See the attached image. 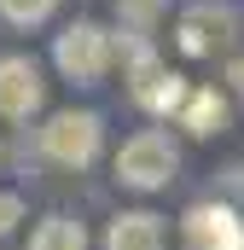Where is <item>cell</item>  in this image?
Returning <instances> with one entry per match:
<instances>
[{"mask_svg": "<svg viewBox=\"0 0 244 250\" xmlns=\"http://www.w3.org/2000/svg\"><path fill=\"white\" fill-rule=\"evenodd\" d=\"M122 53H128V93H134V105L151 111V117H175L186 105V76H175L140 35H128Z\"/></svg>", "mask_w": 244, "mask_h": 250, "instance_id": "6da1fadb", "label": "cell"}, {"mask_svg": "<svg viewBox=\"0 0 244 250\" xmlns=\"http://www.w3.org/2000/svg\"><path fill=\"white\" fill-rule=\"evenodd\" d=\"M111 59H117V35H111L105 23H93V18L70 23L59 41H53V64H59V76H64V82H76V87H93V82H105Z\"/></svg>", "mask_w": 244, "mask_h": 250, "instance_id": "7a4b0ae2", "label": "cell"}, {"mask_svg": "<svg viewBox=\"0 0 244 250\" xmlns=\"http://www.w3.org/2000/svg\"><path fill=\"white\" fill-rule=\"evenodd\" d=\"M105 151V117L99 111H53L41 128V157L59 169H87Z\"/></svg>", "mask_w": 244, "mask_h": 250, "instance_id": "3957f363", "label": "cell"}, {"mask_svg": "<svg viewBox=\"0 0 244 250\" xmlns=\"http://www.w3.org/2000/svg\"><path fill=\"white\" fill-rule=\"evenodd\" d=\"M175 169H181V151H175V140L157 134V128L122 140V151H117V181L128 192H163L175 181Z\"/></svg>", "mask_w": 244, "mask_h": 250, "instance_id": "277c9868", "label": "cell"}, {"mask_svg": "<svg viewBox=\"0 0 244 250\" xmlns=\"http://www.w3.org/2000/svg\"><path fill=\"white\" fill-rule=\"evenodd\" d=\"M41 99H47L41 64L29 59V53H6L0 59V117L6 123H23V117L41 111Z\"/></svg>", "mask_w": 244, "mask_h": 250, "instance_id": "5b68a950", "label": "cell"}, {"mask_svg": "<svg viewBox=\"0 0 244 250\" xmlns=\"http://www.w3.org/2000/svg\"><path fill=\"white\" fill-rule=\"evenodd\" d=\"M233 12L227 6H215V0H203V6H192V12H181V29H175V41H181L186 59H209L215 47H227L233 41Z\"/></svg>", "mask_w": 244, "mask_h": 250, "instance_id": "8992f818", "label": "cell"}, {"mask_svg": "<svg viewBox=\"0 0 244 250\" xmlns=\"http://www.w3.org/2000/svg\"><path fill=\"white\" fill-rule=\"evenodd\" d=\"M186 239H192V250H244V215L233 204H192Z\"/></svg>", "mask_w": 244, "mask_h": 250, "instance_id": "52a82bcc", "label": "cell"}, {"mask_svg": "<svg viewBox=\"0 0 244 250\" xmlns=\"http://www.w3.org/2000/svg\"><path fill=\"white\" fill-rule=\"evenodd\" d=\"M105 250H163V221L151 209H122L105 227Z\"/></svg>", "mask_w": 244, "mask_h": 250, "instance_id": "ba28073f", "label": "cell"}, {"mask_svg": "<svg viewBox=\"0 0 244 250\" xmlns=\"http://www.w3.org/2000/svg\"><path fill=\"white\" fill-rule=\"evenodd\" d=\"M198 140H209V134H221L227 128V93H215V87H186V105L175 111Z\"/></svg>", "mask_w": 244, "mask_h": 250, "instance_id": "9c48e42d", "label": "cell"}, {"mask_svg": "<svg viewBox=\"0 0 244 250\" xmlns=\"http://www.w3.org/2000/svg\"><path fill=\"white\" fill-rule=\"evenodd\" d=\"M29 250H87V233L70 215H41L35 233H29Z\"/></svg>", "mask_w": 244, "mask_h": 250, "instance_id": "30bf717a", "label": "cell"}, {"mask_svg": "<svg viewBox=\"0 0 244 250\" xmlns=\"http://www.w3.org/2000/svg\"><path fill=\"white\" fill-rule=\"evenodd\" d=\"M53 12H59V0H0V18L18 23V29H35V23H47Z\"/></svg>", "mask_w": 244, "mask_h": 250, "instance_id": "8fae6325", "label": "cell"}, {"mask_svg": "<svg viewBox=\"0 0 244 250\" xmlns=\"http://www.w3.org/2000/svg\"><path fill=\"white\" fill-rule=\"evenodd\" d=\"M163 12H169V0H117V18L128 29H151Z\"/></svg>", "mask_w": 244, "mask_h": 250, "instance_id": "7c38bea8", "label": "cell"}, {"mask_svg": "<svg viewBox=\"0 0 244 250\" xmlns=\"http://www.w3.org/2000/svg\"><path fill=\"white\" fill-rule=\"evenodd\" d=\"M18 221H23V198H18V192H0V239H6Z\"/></svg>", "mask_w": 244, "mask_h": 250, "instance_id": "4fadbf2b", "label": "cell"}, {"mask_svg": "<svg viewBox=\"0 0 244 250\" xmlns=\"http://www.w3.org/2000/svg\"><path fill=\"white\" fill-rule=\"evenodd\" d=\"M227 82H233V93L244 99V59H233V70H227Z\"/></svg>", "mask_w": 244, "mask_h": 250, "instance_id": "5bb4252c", "label": "cell"}, {"mask_svg": "<svg viewBox=\"0 0 244 250\" xmlns=\"http://www.w3.org/2000/svg\"><path fill=\"white\" fill-rule=\"evenodd\" d=\"M0 175H6V140H0Z\"/></svg>", "mask_w": 244, "mask_h": 250, "instance_id": "9a60e30c", "label": "cell"}]
</instances>
